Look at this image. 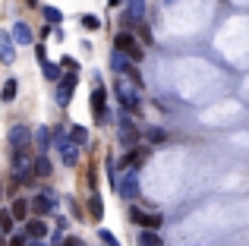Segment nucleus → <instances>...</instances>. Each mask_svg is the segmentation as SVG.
I'll return each mask as SVG.
<instances>
[{
	"label": "nucleus",
	"mask_w": 249,
	"mask_h": 246,
	"mask_svg": "<svg viewBox=\"0 0 249 246\" xmlns=\"http://www.w3.org/2000/svg\"><path fill=\"white\" fill-rule=\"evenodd\" d=\"M89 211H91V218H98V221L104 218V199H101V193H91V196H89Z\"/></svg>",
	"instance_id": "obj_16"
},
{
	"label": "nucleus",
	"mask_w": 249,
	"mask_h": 246,
	"mask_svg": "<svg viewBox=\"0 0 249 246\" xmlns=\"http://www.w3.org/2000/svg\"><path fill=\"white\" fill-rule=\"evenodd\" d=\"M117 193H120L126 202H133V199H139V171L136 167H126L123 171V177L117 180V186H114Z\"/></svg>",
	"instance_id": "obj_2"
},
{
	"label": "nucleus",
	"mask_w": 249,
	"mask_h": 246,
	"mask_svg": "<svg viewBox=\"0 0 249 246\" xmlns=\"http://www.w3.org/2000/svg\"><path fill=\"white\" fill-rule=\"evenodd\" d=\"M51 171H54L51 158H48V155H38L35 164H32V174H35V177H51Z\"/></svg>",
	"instance_id": "obj_14"
},
{
	"label": "nucleus",
	"mask_w": 249,
	"mask_h": 246,
	"mask_svg": "<svg viewBox=\"0 0 249 246\" xmlns=\"http://www.w3.org/2000/svg\"><path fill=\"white\" fill-rule=\"evenodd\" d=\"M44 19H48L51 25H60L63 22V13L57 10V6H44Z\"/></svg>",
	"instance_id": "obj_21"
},
{
	"label": "nucleus",
	"mask_w": 249,
	"mask_h": 246,
	"mask_svg": "<svg viewBox=\"0 0 249 246\" xmlns=\"http://www.w3.org/2000/svg\"><path fill=\"white\" fill-rule=\"evenodd\" d=\"M10 215H13V221H25V215H29V202H25V199H16L13 209H10Z\"/></svg>",
	"instance_id": "obj_17"
},
{
	"label": "nucleus",
	"mask_w": 249,
	"mask_h": 246,
	"mask_svg": "<svg viewBox=\"0 0 249 246\" xmlns=\"http://www.w3.org/2000/svg\"><path fill=\"white\" fill-rule=\"evenodd\" d=\"M110 63H114V70H123V67H126L129 60H126V57L120 54V51H114V54H110Z\"/></svg>",
	"instance_id": "obj_25"
},
{
	"label": "nucleus",
	"mask_w": 249,
	"mask_h": 246,
	"mask_svg": "<svg viewBox=\"0 0 249 246\" xmlns=\"http://www.w3.org/2000/svg\"><path fill=\"white\" fill-rule=\"evenodd\" d=\"M123 3V0H110V6H120Z\"/></svg>",
	"instance_id": "obj_33"
},
{
	"label": "nucleus",
	"mask_w": 249,
	"mask_h": 246,
	"mask_svg": "<svg viewBox=\"0 0 249 246\" xmlns=\"http://www.w3.org/2000/svg\"><path fill=\"white\" fill-rule=\"evenodd\" d=\"M32 139H35V148H38V152H41V155H48V148H51V139H54V133H51L48 126H38Z\"/></svg>",
	"instance_id": "obj_13"
},
{
	"label": "nucleus",
	"mask_w": 249,
	"mask_h": 246,
	"mask_svg": "<svg viewBox=\"0 0 249 246\" xmlns=\"http://www.w3.org/2000/svg\"><path fill=\"white\" fill-rule=\"evenodd\" d=\"M13 44H32L35 41V35H32V29H29V22H22V19H19L16 25H13Z\"/></svg>",
	"instance_id": "obj_11"
},
{
	"label": "nucleus",
	"mask_w": 249,
	"mask_h": 246,
	"mask_svg": "<svg viewBox=\"0 0 249 246\" xmlns=\"http://www.w3.org/2000/svg\"><path fill=\"white\" fill-rule=\"evenodd\" d=\"M139 246H164V240H161L155 230H142V234H139Z\"/></svg>",
	"instance_id": "obj_19"
},
{
	"label": "nucleus",
	"mask_w": 249,
	"mask_h": 246,
	"mask_svg": "<svg viewBox=\"0 0 249 246\" xmlns=\"http://www.w3.org/2000/svg\"><path fill=\"white\" fill-rule=\"evenodd\" d=\"M129 221H133V224H142V228H145V211H139V209H129Z\"/></svg>",
	"instance_id": "obj_26"
},
{
	"label": "nucleus",
	"mask_w": 249,
	"mask_h": 246,
	"mask_svg": "<svg viewBox=\"0 0 249 246\" xmlns=\"http://www.w3.org/2000/svg\"><path fill=\"white\" fill-rule=\"evenodd\" d=\"M57 246H85L79 237H63V240H57Z\"/></svg>",
	"instance_id": "obj_28"
},
{
	"label": "nucleus",
	"mask_w": 249,
	"mask_h": 246,
	"mask_svg": "<svg viewBox=\"0 0 249 246\" xmlns=\"http://www.w3.org/2000/svg\"><path fill=\"white\" fill-rule=\"evenodd\" d=\"M6 139H10L13 148H25V145H29V139H32V133H29L25 123H13L10 133H6Z\"/></svg>",
	"instance_id": "obj_7"
},
{
	"label": "nucleus",
	"mask_w": 249,
	"mask_h": 246,
	"mask_svg": "<svg viewBox=\"0 0 249 246\" xmlns=\"http://www.w3.org/2000/svg\"><path fill=\"white\" fill-rule=\"evenodd\" d=\"M145 16V0H126V25L142 22Z\"/></svg>",
	"instance_id": "obj_10"
},
{
	"label": "nucleus",
	"mask_w": 249,
	"mask_h": 246,
	"mask_svg": "<svg viewBox=\"0 0 249 246\" xmlns=\"http://www.w3.org/2000/svg\"><path fill=\"white\" fill-rule=\"evenodd\" d=\"M98 237H101V240L107 243V246H120V240H117V237L110 234V230H98Z\"/></svg>",
	"instance_id": "obj_27"
},
{
	"label": "nucleus",
	"mask_w": 249,
	"mask_h": 246,
	"mask_svg": "<svg viewBox=\"0 0 249 246\" xmlns=\"http://www.w3.org/2000/svg\"><path fill=\"white\" fill-rule=\"evenodd\" d=\"M145 228H148V230L161 228V218H158V215H145Z\"/></svg>",
	"instance_id": "obj_29"
},
{
	"label": "nucleus",
	"mask_w": 249,
	"mask_h": 246,
	"mask_svg": "<svg viewBox=\"0 0 249 246\" xmlns=\"http://www.w3.org/2000/svg\"><path fill=\"white\" fill-rule=\"evenodd\" d=\"M70 142H73V145H89V129L85 126H79V123H73V126H70Z\"/></svg>",
	"instance_id": "obj_15"
},
{
	"label": "nucleus",
	"mask_w": 249,
	"mask_h": 246,
	"mask_svg": "<svg viewBox=\"0 0 249 246\" xmlns=\"http://www.w3.org/2000/svg\"><path fill=\"white\" fill-rule=\"evenodd\" d=\"M148 142L161 145V142H167V133H164V129H148Z\"/></svg>",
	"instance_id": "obj_23"
},
{
	"label": "nucleus",
	"mask_w": 249,
	"mask_h": 246,
	"mask_svg": "<svg viewBox=\"0 0 249 246\" xmlns=\"http://www.w3.org/2000/svg\"><path fill=\"white\" fill-rule=\"evenodd\" d=\"M16 60V44L6 32H0V63H13Z\"/></svg>",
	"instance_id": "obj_12"
},
{
	"label": "nucleus",
	"mask_w": 249,
	"mask_h": 246,
	"mask_svg": "<svg viewBox=\"0 0 249 246\" xmlns=\"http://www.w3.org/2000/svg\"><path fill=\"white\" fill-rule=\"evenodd\" d=\"M63 67H67V70H73V73H79V63H76L73 57H63Z\"/></svg>",
	"instance_id": "obj_30"
},
{
	"label": "nucleus",
	"mask_w": 249,
	"mask_h": 246,
	"mask_svg": "<svg viewBox=\"0 0 249 246\" xmlns=\"http://www.w3.org/2000/svg\"><path fill=\"white\" fill-rule=\"evenodd\" d=\"M10 246H25V234H13L10 237Z\"/></svg>",
	"instance_id": "obj_31"
},
{
	"label": "nucleus",
	"mask_w": 249,
	"mask_h": 246,
	"mask_svg": "<svg viewBox=\"0 0 249 246\" xmlns=\"http://www.w3.org/2000/svg\"><path fill=\"white\" fill-rule=\"evenodd\" d=\"M104 101H107V95H104V88H101V76L95 73V88H91V114H95L98 120H107V114H104Z\"/></svg>",
	"instance_id": "obj_5"
},
{
	"label": "nucleus",
	"mask_w": 249,
	"mask_h": 246,
	"mask_svg": "<svg viewBox=\"0 0 249 246\" xmlns=\"http://www.w3.org/2000/svg\"><path fill=\"white\" fill-rule=\"evenodd\" d=\"M25 3H29V6H35V3H38V0H25Z\"/></svg>",
	"instance_id": "obj_34"
},
{
	"label": "nucleus",
	"mask_w": 249,
	"mask_h": 246,
	"mask_svg": "<svg viewBox=\"0 0 249 246\" xmlns=\"http://www.w3.org/2000/svg\"><path fill=\"white\" fill-rule=\"evenodd\" d=\"M44 237H48V224H44L41 218L25 221V240H44Z\"/></svg>",
	"instance_id": "obj_9"
},
{
	"label": "nucleus",
	"mask_w": 249,
	"mask_h": 246,
	"mask_svg": "<svg viewBox=\"0 0 249 246\" xmlns=\"http://www.w3.org/2000/svg\"><path fill=\"white\" fill-rule=\"evenodd\" d=\"M82 25H85L89 32H95V29H101V19H98V16H91V13H89V16H82Z\"/></svg>",
	"instance_id": "obj_24"
},
{
	"label": "nucleus",
	"mask_w": 249,
	"mask_h": 246,
	"mask_svg": "<svg viewBox=\"0 0 249 246\" xmlns=\"http://www.w3.org/2000/svg\"><path fill=\"white\" fill-rule=\"evenodd\" d=\"M60 158H63V164H67V167H73L76 161H79V145H73L67 136H60Z\"/></svg>",
	"instance_id": "obj_8"
},
{
	"label": "nucleus",
	"mask_w": 249,
	"mask_h": 246,
	"mask_svg": "<svg viewBox=\"0 0 249 246\" xmlns=\"http://www.w3.org/2000/svg\"><path fill=\"white\" fill-rule=\"evenodd\" d=\"M29 209L35 211L38 218H41V215H48V211L57 209V196H54V193H38V196L29 202Z\"/></svg>",
	"instance_id": "obj_6"
},
{
	"label": "nucleus",
	"mask_w": 249,
	"mask_h": 246,
	"mask_svg": "<svg viewBox=\"0 0 249 246\" xmlns=\"http://www.w3.org/2000/svg\"><path fill=\"white\" fill-rule=\"evenodd\" d=\"M114 48H117V51H120V54H123V57H126V60H129V63H139V60H142V57H145V51H142V48H139V41H136V38H133V35H129V32H120V35H117V38H114Z\"/></svg>",
	"instance_id": "obj_1"
},
{
	"label": "nucleus",
	"mask_w": 249,
	"mask_h": 246,
	"mask_svg": "<svg viewBox=\"0 0 249 246\" xmlns=\"http://www.w3.org/2000/svg\"><path fill=\"white\" fill-rule=\"evenodd\" d=\"M76 86H79V73H67V76H60V79H57V92H54V98H57V105H60V107H67L70 101H73Z\"/></svg>",
	"instance_id": "obj_4"
},
{
	"label": "nucleus",
	"mask_w": 249,
	"mask_h": 246,
	"mask_svg": "<svg viewBox=\"0 0 249 246\" xmlns=\"http://www.w3.org/2000/svg\"><path fill=\"white\" fill-rule=\"evenodd\" d=\"M114 92H117V101H120L126 111H136V107H139V88H136L129 79H123V76H120L117 86H114Z\"/></svg>",
	"instance_id": "obj_3"
},
{
	"label": "nucleus",
	"mask_w": 249,
	"mask_h": 246,
	"mask_svg": "<svg viewBox=\"0 0 249 246\" xmlns=\"http://www.w3.org/2000/svg\"><path fill=\"white\" fill-rule=\"evenodd\" d=\"M16 92H19V82L16 79H6L3 88H0V101H13V98H16Z\"/></svg>",
	"instance_id": "obj_18"
},
{
	"label": "nucleus",
	"mask_w": 249,
	"mask_h": 246,
	"mask_svg": "<svg viewBox=\"0 0 249 246\" xmlns=\"http://www.w3.org/2000/svg\"><path fill=\"white\" fill-rule=\"evenodd\" d=\"M41 73H44V79H51V82L60 79V67H57V63H48V60H44L41 63Z\"/></svg>",
	"instance_id": "obj_20"
},
{
	"label": "nucleus",
	"mask_w": 249,
	"mask_h": 246,
	"mask_svg": "<svg viewBox=\"0 0 249 246\" xmlns=\"http://www.w3.org/2000/svg\"><path fill=\"white\" fill-rule=\"evenodd\" d=\"M25 246H48L44 240H25Z\"/></svg>",
	"instance_id": "obj_32"
},
{
	"label": "nucleus",
	"mask_w": 249,
	"mask_h": 246,
	"mask_svg": "<svg viewBox=\"0 0 249 246\" xmlns=\"http://www.w3.org/2000/svg\"><path fill=\"white\" fill-rule=\"evenodd\" d=\"M0 243H3V234H0Z\"/></svg>",
	"instance_id": "obj_35"
},
{
	"label": "nucleus",
	"mask_w": 249,
	"mask_h": 246,
	"mask_svg": "<svg viewBox=\"0 0 249 246\" xmlns=\"http://www.w3.org/2000/svg\"><path fill=\"white\" fill-rule=\"evenodd\" d=\"M0 234H13V215L0 211Z\"/></svg>",
	"instance_id": "obj_22"
}]
</instances>
